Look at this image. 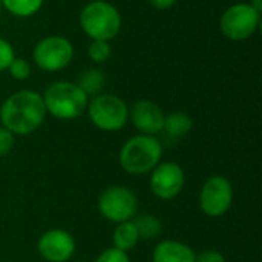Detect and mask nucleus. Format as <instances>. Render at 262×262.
Returning <instances> with one entry per match:
<instances>
[{
    "label": "nucleus",
    "mask_w": 262,
    "mask_h": 262,
    "mask_svg": "<svg viewBox=\"0 0 262 262\" xmlns=\"http://www.w3.org/2000/svg\"><path fill=\"white\" fill-rule=\"evenodd\" d=\"M88 55L94 63H106L111 55H112V48L109 41L104 40H91L89 48H88Z\"/></svg>",
    "instance_id": "nucleus-19"
},
{
    "label": "nucleus",
    "mask_w": 262,
    "mask_h": 262,
    "mask_svg": "<svg viewBox=\"0 0 262 262\" xmlns=\"http://www.w3.org/2000/svg\"><path fill=\"white\" fill-rule=\"evenodd\" d=\"M250 5H252L258 12H262V0H252Z\"/></svg>",
    "instance_id": "nucleus-26"
},
{
    "label": "nucleus",
    "mask_w": 262,
    "mask_h": 262,
    "mask_svg": "<svg viewBox=\"0 0 262 262\" xmlns=\"http://www.w3.org/2000/svg\"><path fill=\"white\" fill-rule=\"evenodd\" d=\"M195 252L184 243L164 239L161 241L152 255L154 262H195Z\"/></svg>",
    "instance_id": "nucleus-13"
},
{
    "label": "nucleus",
    "mask_w": 262,
    "mask_h": 262,
    "mask_svg": "<svg viewBox=\"0 0 262 262\" xmlns=\"http://www.w3.org/2000/svg\"><path fill=\"white\" fill-rule=\"evenodd\" d=\"M37 250L45 261L68 262L75 253V239L66 230L52 229L40 236Z\"/></svg>",
    "instance_id": "nucleus-11"
},
{
    "label": "nucleus",
    "mask_w": 262,
    "mask_h": 262,
    "mask_svg": "<svg viewBox=\"0 0 262 262\" xmlns=\"http://www.w3.org/2000/svg\"><path fill=\"white\" fill-rule=\"evenodd\" d=\"M138 210L135 193L124 186L107 187L98 198V212L111 223L130 221Z\"/></svg>",
    "instance_id": "nucleus-8"
},
{
    "label": "nucleus",
    "mask_w": 262,
    "mask_h": 262,
    "mask_svg": "<svg viewBox=\"0 0 262 262\" xmlns=\"http://www.w3.org/2000/svg\"><path fill=\"white\" fill-rule=\"evenodd\" d=\"M14 58H15V52L12 45L0 37V72L6 71Z\"/></svg>",
    "instance_id": "nucleus-21"
},
{
    "label": "nucleus",
    "mask_w": 262,
    "mask_h": 262,
    "mask_svg": "<svg viewBox=\"0 0 262 262\" xmlns=\"http://www.w3.org/2000/svg\"><path fill=\"white\" fill-rule=\"evenodd\" d=\"M95 262H130V259H129L127 253H124L115 247H111V249L104 250L103 253H100Z\"/></svg>",
    "instance_id": "nucleus-22"
},
{
    "label": "nucleus",
    "mask_w": 262,
    "mask_h": 262,
    "mask_svg": "<svg viewBox=\"0 0 262 262\" xmlns=\"http://www.w3.org/2000/svg\"><path fill=\"white\" fill-rule=\"evenodd\" d=\"M8 71H9V75H11L14 80L21 81V80H26V78L31 75V64H29L28 60H25L23 57H15V58L11 61Z\"/></svg>",
    "instance_id": "nucleus-20"
},
{
    "label": "nucleus",
    "mask_w": 262,
    "mask_h": 262,
    "mask_svg": "<svg viewBox=\"0 0 262 262\" xmlns=\"http://www.w3.org/2000/svg\"><path fill=\"white\" fill-rule=\"evenodd\" d=\"M14 147V134L0 126V158L6 157Z\"/></svg>",
    "instance_id": "nucleus-23"
},
{
    "label": "nucleus",
    "mask_w": 262,
    "mask_h": 262,
    "mask_svg": "<svg viewBox=\"0 0 262 262\" xmlns=\"http://www.w3.org/2000/svg\"><path fill=\"white\" fill-rule=\"evenodd\" d=\"M46 112L58 120H75L88 109L89 97L72 81H55L45 91Z\"/></svg>",
    "instance_id": "nucleus-4"
},
{
    "label": "nucleus",
    "mask_w": 262,
    "mask_h": 262,
    "mask_svg": "<svg viewBox=\"0 0 262 262\" xmlns=\"http://www.w3.org/2000/svg\"><path fill=\"white\" fill-rule=\"evenodd\" d=\"M154 8H157V9H161V11H166V9H170L175 3H177V0H147Z\"/></svg>",
    "instance_id": "nucleus-25"
},
{
    "label": "nucleus",
    "mask_w": 262,
    "mask_h": 262,
    "mask_svg": "<svg viewBox=\"0 0 262 262\" xmlns=\"http://www.w3.org/2000/svg\"><path fill=\"white\" fill-rule=\"evenodd\" d=\"M184 172L180 164L173 161L160 163L150 177V190L160 200H173L184 187Z\"/></svg>",
    "instance_id": "nucleus-10"
},
{
    "label": "nucleus",
    "mask_w": 262,
    "mask_h": 262,
    "mask_svg": "<svg viewBox=\"0 0 262 262\" xmlns=\"http://www.w3.org/2000/svg\"><path fill=\"white\" fill-rule=\"evenodd\" d=\"M129 118L134 127L143 135H157L164 126L163 109L150 100H138L129 109Z\"/></svg>",
    "instance_id": "nucleus-12"
},
{
    "label": "nucleus",
    "mask_w": 262,
    "mask_h": 262,
    "mask_svg": "<svg viewBox=\"0 0 262 262\" xmlns=\"http://www.w3.org/2000/svg\"><path fill=\"white\" fill-rule=\"evenodd\" d=\"M138 241H140L138 230L132 220L117 224V227L112 233V243H114L115 249L127 253L138 244Z\"/></svg>",
    "instance_id": "nucleus-14"
},
{
    "label": "nucleus",
    "mask_w": 262,
    "mask_h": 262,
    "mask_svg": "<svg viewBox=\"0 0 262 262\" xmlns=\"http://www.w3.org/2000/svg\"><path fill=\"white\" fill-rule=\"evenodd\" d=\"M45 0H2V8H5L11 15L26 18L37 14Z\"/></svg>",
    "instance_id": "nucleus-17"
},
{
    "label": "nucleus",
    "mask_w": 262,
    "mask_h": 262,
    "mask_svg": "<svg viewBox=\"0 0 262 262\" xmlns=\"http://www.w3.org/2000/svg\"><path fill=\"white\" fill-rule=\"evenodd\" d=\"M195 262H227L226 256L218 250H204L198 256H195Z\"/></svg>",
    "instance_id": "nucleus-24"
},
{
    "label": "nucleus",
    "mask_w": 262,
    "mask_h": 262,
    "mask_svg": "<svg viewBox=\"0 0 262 262\" xmlns=\"http://www.w3.org/2000/svg\"><path fill=\"white\" fill-rule=\"evenodd\" d=\"M233 203V187L226 177H210L200 193L201 210L210 218H220L226 215Z\"/></svg>",
    "instance_id": "nucleus-9"
},
{
    "label": "nucleus",
    "mask_w": 262,
    "mask_h": 262,
    "mask_svg": "<svg viewBox=\"0 0 262 262\" xmlns=\"http://www.w3.org/2000/svg\"><path fill=\"white\" fill-rule=\"evenodd\" d=\"M163 146L152 135H135L127 140L120 150V166L130 175L152 172L161 161Z\"/></svg>",
    "instance_id": "nucleus-2"
},
{
    "label": "nucleus",
    "mask_w": 262,
    "mask_h": 262,
    "mask_svg": "<svg viewBox=\"0 0 262 262\" xmlns=\"http://www.w3.org/2000/svg\"><path fill=\"white\" fill-rule=\"evenodd\" d=\"M104 83H106V78H104V74L97 69V68H91V69H86L83 71V74L78 77V88L89 97V95H98L101 94L103 88H104Z\"/></svg>",
    "instance_id": "nucleus-16"
},
{
    "label": "nucleus",
    "mask_w": 262,
    "mask_h": 262,
    "mask_svg": "<svg viewBox=\"0 0 262 262\" xmlns=\"http://www.w3.org/2000/svg\"><path fill=\"white\" fill-rule=\"evenodd\" d=\"M46 107L41 94L29 89L11 94L0 107V121L14 135H29L45 121Z\"/></svg>",
    "instance_id": "nucleus-1"
},
{
    "label": "nucleus",
    "mask_w": 262,
    "mask_h": 262,
    "mask_svg": "<svg viewBox=\"0 0 262 262\" xmlns=\"http://www.w3.org/2000/svg\"><path fill=\"white\" fill-rule=\"evenodd\" d=\"M83 32L91 40H114L121 29V14L115 5L106 0H92L78 17Z\"/></svg>",
    "instance_id": "nucleus-3"
},
{
    "label": "nucleus",
    "mask_w": 262,
    "mask_h": 262,
    "mask_svg": "<svg viewBox=\"0 0 262 262\" xmlns=\"http://www.w3.org/2000/svg\"><path fill=\"white\" fill-rule=\"evenodd\" d=\"M259 21L261 12H258L250 3H235L223 12L220 18V29L226 38L232 41H243L256 32Z\"/></svg>",
    "instance_id": "nucleus-6"
},
{
    "label": "nucleus",
    "mask_w": 262,
    "mask_h": 262,
    "mask_svg": "<svg viewBox=\"0 0 262 262\" xmlns=\"http://www.w3.org/2000/svg\"><path fill=\"white\" fill-rule=\"evenodd\" d=\"M74 57L72 43L63 35H48L41 38L32 51V58L38 69L57 72L64 69Z\"/></svg>",
    "instance_id": "nucleus-7"
},
{
    "label": "nucleus",
    "mask_w": 262,
    "mask_h": 262,
    "mask_svg": "<svg viewBox=\"0 0 262 262\" xmlns=\"http://www.w3.org/2000/svg\"><path fill=\"white\" fill-rule=\"evenodd\" d=\"M91 123L104 132L121 130L129 120V107L123 98L114 94H98L88 103Z\"/></svg>",
    "instance_id": "nucleus-5"
},
{
    "label": "nucleus",
    "mask_w": 262,
    "mask_h": 262,
    "mask_svg": "<svg viewBox=\"0 0 262 262\" xmlns=\"http://www.w3.org/2000/svg\"><path fill=\"white\" fill-rule=\"evenodd\" d=\"M192 126H193V121L186 112L178 111V112H170L164 115L163 130H166V134L172 138H181L187 135L192 130Z\"/></svg>",
    "instance_id": "nucleus-15"
},
{
    "label": "nucleus",
    "mask_w": 262,
    "mask_h": 262,
    "mask_svg": "<svg viewBox=\"0 0 262 262\" xmlns=\"http://www.w3.org/2000/svg\"><path fill=\"white\" fill-rule=\"evenodd\" d=\"M0 11H2V0H0Z\"/></svg>",
    "instance_id": "nucleus-27"
},
{
    "label": "nucleus",
    "mask_w": 262,
    "mask_h": 262,
    "mask_svg": "<svg viewBox=\"0 0 262 262\" xmlns=\"http://www.w3.org/2000/svg\"><path fill=\"white\" fill-rule=\"evenodd\" d=\"M134 224L138 230L140 239H152V238L158 236L161 232L160 220L152 215H141L134 220Z\"/></svg>",
    "instance_id": "nucleus-18"
}]
</instances>
